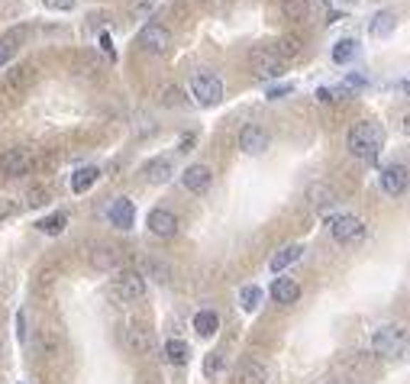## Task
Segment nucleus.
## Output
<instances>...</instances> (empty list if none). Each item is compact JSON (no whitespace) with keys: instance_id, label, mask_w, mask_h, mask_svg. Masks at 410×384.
Listing matches in <instances>:
<instances>
[{"instance_id":"f257e3e1","label":"nucleus","mask_w":410,"mask_h":384,"mask_svg":"<svg viewBox=\"0 0 410 384\" xmlns=\"http://www.w3.org/2000/svg\"><path fill=\"white\" fill-rule=\"evenodd\" d=\"M346 146H349V152H352L355 159L375 161L378 152L384 149L382 123H375V119H362V123H355L352 129H349V136H346Z\"/></svg>"},{"instance_id":"f03ea898","label":"nucleus","mask_w":410,"mask_h":384,"mask_svg":"<svg viewBox=\"0 0 410 384\" xmlns=\"http://www.w3.org/2000/svg\"><path fill=\"white\" fill-rule=\"evenodd\" d=\"M407 346H410V333H407V326H401V323H384V326H378L375 336H372V352L382 358L404 356Z\"/></svg>"},{"instance_id":"7ed1b4c3","label":"nucleus","mask_w":410,"mask_h":384,"mask_svg":"<svg viewBox=\"0 0 410 384\" xmlns=\"http://www.w3.org/2000/svg\"><path fill=\"white\" fill-rule=\"evenodd\" d=\"M285 58L275 52V46H256L249 52V68L256 78H281L285 75Z\"/></svg>"},{"instance_id":"20e7f679","label":"nucleus","mask_w":410,"mask_h":384,"mask_svg":"<svg viewBox=\"0 0 410 384\" xmlns=\"http://www.w3.org/2000/svg\"><path fill=\"white\" fill-rule=\"evenodd\" d=\"M191 97L201 107H214L223 100V81L214 71H194L191 75Z\"/></svg>"},{"instance_id":"39448f33","label":"nucleus","mask_w":410,"mask_h":384,"mask_svg":"<svg viewBox=\"0 0 410 384\" xmlns=\"http://www.w3.org/2000/svg\"><path fill=\"white\" fill-rule=\"evenodd\" d=\"M330 233H333V239L342 245L362 242V239H365V223H362L355 213H336V217L330 220Z\"/></svg>"},{"instance_id":"423d86ee","label":"nucleus","mask_w":410,"mask_h":384,"mask_svg":"<svg viewBox=\"0 0 410 384\" xmlns=\"http://www.w3.org/2000/svg\"><path fill=\"white\" fill-rule=\"evenodd\" d=\"M140 49L149 52V55H165V52L172 49V33H168V26L146 23V26L140 29Z\"/></svg>"},{"instance_id":"0eeeda50","label":"nucleus","mask_w":410,"mask_h":384,"mask_svg":"<svg viewBox=\"0 0 410 384\" xmlns=\"http://www.w3.org/2000/svg\"><path fill=\"white\" fill-rule=\"evenodd\" d=\"M142 294H146V278L140 272H120L113 278V297L117 301L130 304V301H140Z\"/></svg>"},{"instance_id":"6e6552de","label":"nucleus","mask_w":410,"mask_h":384,"mask_svg":"<svg viewBox=\"0 0 410 384\" xmlns=\"http://www.w3.org/2000/svg\"><path fill=\"white\" fill-rule=\"evenodd\" d=\"M29 168H33V152H29V149L14 146L0 155V175L20 178V175H29Z\"/></svg>"},{"instance_id":"1a4fd4ad","label":"nucleus","mask_w":410,"mask_h":384,"mask_svg":"<svg viewBox=\"0 0 410 384\" xmlns=\"http://www.w3.org/2000/svg\"><path fill=\"white\" fill-rule=\"evenodd\" d=\"M149 233L152 236H159V239H172L174 233H178V217H174L172 210H165V207H155L152 213H149Z\"/></svg>"},{"instance_id":"9d476101","label":"nucleus","mask_w":410,"mask_h":384,"mask_svg":"<svg viewBox=\"0 0 410 384\" xmlns=\"http://www.w3.org/2000/svg\"><path fill=\"white\" fill-rule=\"evenodd\" d=\"M239 149H243L246 155H262L265 149H268V133H265L258 123H249L239 129Z\"/></svg>"},{"instance_id":"9b49d317","label":"nucleus","mask_w":410,"mask_h":384,"mask_svg":"<svg viewBox=\"0 0 410 384\" xmlns=\"http://www.w3.org/2000/svg\"><path fill=\"white\" fill-rule=\"evenodd\" d=\"M265 381H268V368L256 356H246L236 365V384H265Z\"/></svg>"},{"instance_id":"f8f14e48","label":"nucleus","mask_w":410,"mask_h":384,"mask_svg":"<svg viewBox=\"0 0 410 384\" xmlns=\"http://www.w3.org/2000/svg\"><path fill=\"white\" fill-rule=\"evenodd\" d=\"M407 184H410V171L404 165H388L382 171V191H384V194L397 197V194L407 191Z\"/></svg>"},{"instance_id":"ddd939ff","label":"nucleus","mask_w":410,"mask_h":384,"mask_svg":"<svg viewBox=\"0 0 410 384\" xmlns=\"http://www.w3.org/2000/svg\"><path fill=\"white\" fill-rule=\"evenodd\" d=\"M214 181V171L207 165H188L184 168V175H181V184L191 191V194H204Z\"/></svg>"},{"instance_id":"4468645a","label":"nucleus","mask_w":410,"mask_h":384,"mask_svg":"<svg viewBox=\"0 0 410 384\" xmlns=\"http://www.w3.org/2000/svg\"><path fill=\"white\" fill-rule=\"evenodd\" d=\"M107 217H110V223L117 226V230H132V223H136V207H132L130 197H117V201L110 203V210H107Z\"/></svg>"},{"instance_id":"2eb2a0df","label":"nucleus","mask_w":410,"mask_h":384,"mask_svg":"<svg viewBox=\"0 0 410 384\" xmlns=\"http://www.w3.org/2000/svg\"><path fill=\"white\" fill-rule=\"evenodd\" d=\"M307 201H310V207L327 210V207H333V203L340 201V194H336L333 184L317 181V184H310V188H307Z\"/></svg>"},{"instance_id":"dca6fc26","label":"nucleus","mask_w":410,"mask_h":384,"mask_svg":"<svg viewBox=\"0 0 410 384\" xmlns=\"http://www.w3.org/2000/svg\"><path fill=\"white\" fill-rule=\"evenodd\" d=\"M300 297V284L294 278H275L271 281V301L275 304H294Z\"/></svg>"},{"instance_id":"f3484780","label":"nucleus","mask_w":410,"mask_h":384,"mask_svg":"<svg viewBox=\"0 0 410 384\" xmlns=\"http://www.w3.org/2000/svg\"><path fill=\"white\" fill-rule=\"evenodd\" d=\"M300 252H304V245H298V242H291V245H285V249H278L275 255H271V262H268V268L275 274H281L285 268H291L294 262L300 259Z\"/></svg>"},{"instance_id":"a211bd4d","label":"nucleus","mask_w":410,"mask_h":384,"mask_svg":"<svg viewBox=\"0 0 410 384\" xmlns=\"http://www.w3.org/2000/svg\"><path fill=\"white\" fill-rule=\"evenodd\" d=\"M90 265L98 268V272H117L120 268L117 249H110V245H98V249L90 252Z\"/></svg>"},{"instance_id":"6ab92c4d","label":"nucleus","mask_w":410,"mask_h":384,"mask_svg":"<svg viewBox=\"0 0 410 384\" xmlns=\"http://www.w3.org/2000/svg\"><path fill=\"white\" fill-rule=\"evenodd\" d=\"M98 178H100V168L98 165L78 168L75 175H71V191H75V194H84V191H90L94 184H98Z\"/></svg>"},{"instance_id":"aec40b11","label":"nucleus","mask_w":410,"mask_h":384,"mask_svg":"<svg viewBox=\"0 0 410 384\" xmlns=\"http://www.w3.org/2000/svg\"><path fill=\"white\" fill-rule=\"evenodd\" d=\"M23 36H26V33H23V29H10V33H4V36H0V68L14 62V55H16V49H20Z\"/></svg>"},{"instance_id":"412c9836","label":"nucleus","mask_w":410,"mask_h":384,"mask_svg":"<svg viewBox=\"0 0 410 384\" xmlns=\"http://www.w3.org/2000/svg\"><path fill=\"white\" fill-rule=\"evenodd\" d=\"M394 26H397L394 10H378V14L372 16V23H369V33L375 36V39H384V36L394 33Z\"/></svg>"},{"instance_id":"4be33fe9","label":"nucleus","mask_w":410,"mask_h":384,"mask_svg":"<svg viewBox=\"0 0 410 384\" xmlns=\"http://www.w3.org/2000/svg\"><path fill=\"white\" fill-rule=\"evenodd\" d=\"M172 175H174L172 159H152V161L146 165V181H149V184H165Z\"/></svg>"},{"instance_id":"5701e85b","label":"nucleus","mask_w":410,"mask_h":384,"mask_svg":"<svg viewBox=\"0 0 410 384\" xmlns=\"http://www.w3.org/2000/svg\"><path fill=\"white\" fill-rule=\"evenodd\" d=\"M278 10H281V16L291 23H304L307 16H310V4H307V0H278Z\"/></svg>"},{"instance_id":"b1692460","label":"nucleus","mask_w":410,"mask_h":384,"mask_svg":"<svg viewBox=\"0 0 410 384\" xmlns=\"http://www.w3.org/2000/svg\"><path fill=\"white\" fill-rule=\"evenodd\" d=\"M126 343H130L132 352L146 356V352L152 349V336H149V329H142V326H130L126 329Z\"/></svg>"},{"instance_id":"393cba45","label":"nucleus","mask_w":410,"mask_h":384,"mask_svg":"<svg viewBox=\"0 0 410 384\" xmlns=\"http://www.w3.org/2000/svg\"><path fill=\"white\" fill-rule=\"evenodd\" d=\"M165 358H168L172 365H188L191 346L184 343V339H168V343H165Z\"/></svg>"},{"instance_id":"a878e982","label":"nucleus","mask_w":410,"mask_h":384,"mask_svg":"<svg viewBox=\"0 0 410 384\" xmlns=\"http://www.w3.org/2000/svg\"><path fill=\"white\" fill-rule=\"evenodd\" d=\"M275 52H278L281 58H298L300 52H304V39H300V36H281L278 42H275Z\"/></svg>"},{"instance_id":"bb28decb","label":"nucleus","mask_w":410,"mask_h":384,"mask_svg":"<svg viewBox=\"0 0 410 384\" xmlns=\"http://www.w3.org/2000/svg\"><path fill=\"white\" fill-rule=\"evenodd\" d=\"M355 55H359V42H355V39H340V42L333 46V62H336V65L355 62Z\"/></svg>"},{"instance_id":"cd10ccee","label":"nucleus","mask_w":410,"mask_h":384,"mask_svg":"<svg viewBox=\"0 0 410 384\" xmlns=\"http://www.w3.org/2000/svg\"><path fill=\"white\" fill-rule=\"evenodd\" d=\"M194 329H197V336H214L216 329H220V316H216L214 310H201V314L194 316Z\"/></svg>"},{"instance_id":"c85d7f7f","label":"nucleus","mask_w":410,"mask_h":384,"mask_svg":"<svg viewBox=\"0 0 410 384\" xmlns=\"http://www.w3.org/2000/svg\"><path fill=\"white\" fill-rule=\"evenodd\" d=\"M159 97H162V107H184L188 104V100H184V91H181L178 84H165Z\"/></svg>"},{"instance_id":"c756f323","label":"nucleus","mask_w":410,"mask_h":384,"mask_svg":"<svg viewBox=\"0 0 410 384\" xmlns=\"http://www.w3.org/2000/svg\"><path fill=\"white\" fill-rule=\"evenodd\" d=\"M258 301H262V287H256V284H246L243 291H239V304H243V310H246V314H252V310L258 307Z\"/></svg>"},{"instance_id":"7c9ffc66","label":"nucleus","mask_w":410,"mask_h":384,"mask_svg":"<svg viewBox=\"0 0 410 384\" xmlns=\"http://www.w3.org/2000/svg\"><path fill=\"white\" fill-rule=\"evenodd\" d=\"M65 223H68V217H65V213H52V217H46V220H39V230L46 233V236H58V233L65 230Z\"/></svg>"},{"instance_id":"2f4dec72","label":"nucleus","mask_w":410,"mask_h":384,"mask_svg":"<svg viewBox=\"0 0 410 384\" xmlns=\"http://www.w3.org/2000/svg\"><path fill=\"white\" fill-rule=\"evenodd\" d=\"M33 78H36V68H33V65H20V68H14V71H10L7 84H10V87H20V84L33 81Z\"/></svg>"},{"instance_id":"473e14b6","label":"nucleus","mask_w":410,"mask_h":384,"mask_svg":"<svg viewBox=\"0 0 410 384\" xmlns=\"http://www.w3.org/2000/svg\"><path fill=\"white\" fill-rule=\"evenodd\" d=\"M220 368H223V356L220 352H210V356L204 358V375L214 378V375H220Z\"/></svg>"},{"instance_id":"72a5a7b5","label":"nucleus","mask_w":410,"mask_h":384,"mask_svg":"<svg viewBox=\"0 0 410 384\" xmlns=\"http://www.w3.org/2000/svg\"><path fill=\"white\" fill-rule=\"evenodd\" d=\"M365 84H369V78H365V75H346V81H342L340 91L349 94V91H359V87H365Z\"/></svg>"},{"instance_id":"f704fd0d","label":"nucleus","mask_w":410,"mask_h":384,"mask_svg":"<svg viewBox=\"0 0 410 384\" xmlns=\"http://www.w3.org/2000/svg\"><path fill=\"white\" fill-rule=\"evenodd\" d=\"M29 207H42V203H49V191H42V188H33L26 197Z\"/></svg>"},{"instance_id":"c9c22d12","label":"nucleus","mask_w":410,"mask_h":384,"mask_svg":"<svg viewBox=\"0 0 410 384\" xmlns=\"http://www.w3.org/2000/svg\"><path fill=\"white\" fill-rule=\"evenodd\" d=\"M288 94H294V84L285 81V84H275V87H268V97L278 100V97H288Z\"/></svg>"},{"instance_id":"e433bc0d","label":"nucleus","mask_w":410,"mask_h":384,"mask_svg":"<svg viewBox=\"0 0 410 384\" xmlns=\"http://www.w3.org/2000/svg\"><path fill=\"white\" fill-rule=\"evenodd\" d=\"M16 213V201H10V197H0V220H7Z\"/></svg>"},{"instance_id":"4c0bfd02","label":"nucleus","mask_w":410,"mask_h":384,"mask_svg":"<svg viewBox=\"0 0 410 384\" xmlns=\"http://www.w3.org/2000/svg\"><path fill=\"white\" fill-rule=\"evenodd\" d=\"M46 4V10H75V0H42Z\"/></svg>"},{"instance_id":"58836bf2","label":"nucleus","mask_w":410,"mask_h":384,"mask_svg":"<svg viewBox=\"0 0 410 384\" xmlns=\"http://www.w3.org/2000/svg\"><path fill=\"white\" fill-rule=\"evenodd\" d=\"M16 339H20V343L26 339V314H23V310L16 314Z\"/></svg>"},{"instance_id":"ea45409f","label":"nucleus","mask_w":410,"mask_h":384,"mask_svg":"<svg viewBox=\"0 0 410 384\" xmlns=\"http://www.w3.org/2000/svg\"><path fill=\"white\" fill-rule=\"evenodd\" d=\"M317 100H320V104H330V100H333V91H327V87H320V91H317Z\"/></svg>"},{"instance_id":"a19ab883","label":"nucleus","mask_w":410,"mask_h":384,"mask_svg":"<svg viewBox=\"0 0 410 384\" xmlns=\"http://www.w3.org/2000/svg\"><path fill=\"white\" fill-rule=\"evenodd\" d=\"M191 146H194V136H184V139H181V152H188Z\"/></svg>"},{"instance_id":"79ce46f5","label":"nucleus","mask_w":410,"mask_h":384,"mask_svg":"<svg viewBox=\"0 0 410 384\" xmlns=\"http://www.w3.org/2000/svg\"><path fill=\"white\" fill-rule=\"evenodd\" d=\"M404 133L410 136V113H407V117H404Z\"/></svg>"},{"instance_id":"37998d69","label":"nucleus","mask_w":410,"mask_h":384,"mask_svg":"<svg viewBox=\"0 0 410 384\" xmlns=\"http://www.w3.org/2000/svg\"><path fill=\"white\" fill-rule=\"evenodd\" d=\"M404 94H407V97H410V78H407V81H404Z\"/></svg>"},{"instance_id":"c03bdc74","label":"nucleus","mask_w":410,"mask_h":384,"mask_svg":"<svg viewBox=\"0 0 410 384\" xmlns=\"http://www.w3.org/2000/svg\"><path fill=\"white\" fill-rule=\"evenodd\" d=\"M327 384H340V381H327Z\"/></svg>"},{"instance_id":"a18cd8bd","label":"nucleus","mask_w":410,"mask_h":384,"mask_svg":"<svg viewBox=\"0 0 410 384\" xmlns=\"http://www.w3.org/2000/svg\"><path fill=\"white\" fill-rule=\"evenodd\" d=\"M346 4H352V0H346Z\"/></svg>"},{"instance_id":"49530a36","label":"nucleus","mask_w":410,"mask_h":384,"mask_svg":"<svg viewBox=\"0 0 410 384\" xmlns=\"http://www.w3.org/2000/svg\"><path fill=\"white\" fill-rule=\"evenodd\" d=\"M210 4H214V0H210Z\"/></svg>"}]
</instances>
